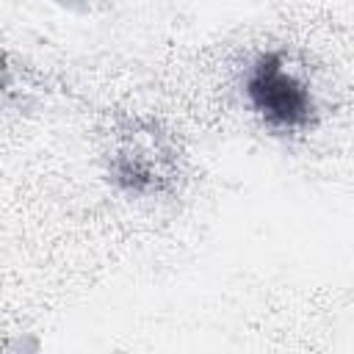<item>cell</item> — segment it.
Instances as JSON below:
<instances>
[{
    "mask_svg": "<svg viewBox=\"0 0 354 354\" xmlns=\"http://www.w3.org/2000/svg\"><path fill=\"white\" fill-rule=\"evenodd\" d=\"M246 97L252 108L279 130L307 127L315 119V105L304 83H299L290 72H285L282 58L277 53H266L257 58L246 77Z\"/></svg>",
    "mask_w": 354,
    "mask_h": 354,
    "instance_id": "obj_1",
    "label": "cell"
}]
</instances>
